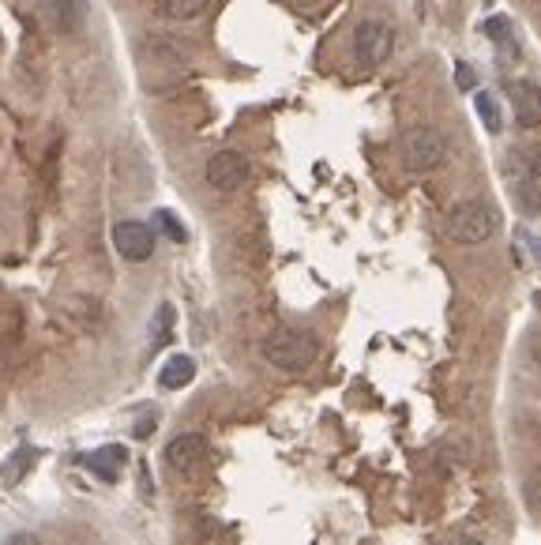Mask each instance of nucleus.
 <instances>
[{"instance_id":"nucleus-20","label":"nucleus","mask_w":541,"mask_h":545,"mask_svg":"<svg viewBox=\"0 0 541 545\" xmlns=\"http://www.w3.org/2000/svg\"><path fill=\"white\" fill-rule=\"evenodd\" d=\"M451 545H485V542H478V538H455Z\"/></svg>"},{"instance_id":"nucleus-7","label":"nucleus","mask_w":541,"mask_h":545,"mask_svg":"<svg viewBox=\"0 0 541 545\" xmlns=\"http://www.w3.org/2000/svg\"><path fill=\"white\" fill-rule=\"evenodd\" d=\"M248 181V158L237 151H218L207 158V185L218 192H237Z\"/></svg>"},{"instance_id":"nucleus-9","label":"nucleus","mask_w":541,"mask_h":545,"mask_svg":"<svg viewBox=\"0 0 541 545\" xmlns=\"http://www.w3.org/2000/svg\"><path fill=\"white\" fill-rule=\"evenodd\" d=\"M200 455H203V440L196 433H181L166 444V463H170L177 474H185V470L196 467V463H200Z\"/></svg>"},{"instance_id":"nucleus-2","label":"nucleus","mask_w":541,"mask_h":545,"mask_svg":"<svg viewBox=\"0 0 541 545\" xmlns=\"http://www.w3.org/2000/svg\"><path fill=\"white\" fill-rule=\"evenodd\" d=\"M496 230H500V215H496L493 203L485 200H466L459 207H451L448 222H444V234L455 245H485Z\"/></svg>"},{"instance_id":"nucleus-4","label":"nucleus","mask_w":541,"mask_h":545,"mask_svg":"<svg viewBox=\"0 0 541 545\" xmlns=\"http://www.w3.org/2000/svg\"><path fill=\"white\" fill-rule=\"evenodd\" d=\"M395 53V31L384 19H365L354 27V57L361 68H380Z\"/></svg>"},{"instance_id":"nucleus-22","label":"nucleus","mask_w":541,"mask_h":545,"mask_svg":"<svg viewBox=\"0 0 541 545\" xmlns=\"http://www.w3.org/2000/svg\"><path fill=\"white\" fill-rule=\"evenodd\" d=\"M297 8H316V4H320V0H294Z\"/></svg>"},{"instance_id":"nucleus-16","label":"nucleus","mask_w":541,"mask_h":545,"mask_svg":"<svg viewBox=\"0 0 541 545\" xmlns=\"http://www.w3.org/2000/svg\"><path fill=\"white\" fill-rule=\"evenodd\" d=\"M23 470H27V452L16 455V459H12V470L4 467V474H0V478H4V482H16V478L23 474Z\"/></svg>"},{"instance_id":"nucleus-5","label":"nucleus","mask_w":541,"mask_h":545,"mask_svg":"<svg viewBox=\"0 0 541 545\" xmlns=\"http://www.w3.org/2000/svg\"><path fill=\"white\" fill-rule=\"evenodd\" d=\"M38 19L49 31L79 34L83 23L91 19V8H87V0H38Z\"/></svg>"},{"instance_id":"nucleus-18","label":"nucleus","mask_w":541,"mask_h":545,"mask_svg":"<svg viewBox=\"0 0 541 545\" xmlns=\"http://www.w3.org/2000/svg\"><path fill=\"white\" fill-rule=\"evenodd\" d=\"M158 425V414H147V418L140 421V425H136V436H140V440H147V436H151V429H155Z\"/></svg>"},{"instance_id":"nucleus-23","label":"nucleus","mask_w":541,"mask_h":545,"mask_svg":"<svg viewBox=\"0 0 541 545\" xmlns=\"http://www.w3.org/2000/svg\"><path fill=\"white\" fill-rule=\"evenodd\" d=\"M534 365H538V369H541V339H538V343H534Z\"/></svg>"},{"instance_id":"nucleus-1","label":"nucleus","mask_w":541,"mask_h":545,"mask_svg":"<svg viewBox=\"0 0 541 545\" xmlns=\"http://www.w3.org/2000/svg\"><path fill=\"white\" fill-rule=\"evenodd\" d=\"M316 358H320V343L301 327H279L263 339V361L282 373H305Z\"/></svg>"},{"instance_id":"nucleus-14","label":"nucleus","mask_w":541,"mask_h":545,"mask_svg":"<svg viewBox=\"0 0 541 545\" xmlns=\"http://www.w3.org/2000/svg\"><path fill=\"white\" fill-rule=\"evenodd\" d=\"M155 222H158V226H162V230H166V237H170V241H177V245H181V241H188L185 226L177 222V215H173V211H158Z\"/></svg>"},{"instance_id":"nucleus-10","label":"nucleus","mask_w":541,"mask_h":545,"mask_svg":"<svg viewBox=\"0 0 541 545\" xmlns=\"http://www.w3.org/2000/svg\"><path fill=\"white\" fill-rule=\"evenodd\" d=\"M192 376H196V361L188 358V354H173V358L162 365L158 384H162L166 391H181L185 384H192Z\"/></svg>"},{"instance_id":"nucleus-21","label":"nucleus","mask_w":541,"mask_h":545,"mask_svg":"<svg viewBox=\"0 0 541 545\" xmlns=\"http://www.w3.org/2000/svg\"><path fill=\"white\" fill-rule=\"evenodd\" d=\"M526 241L534 245V256H538V260H541V241H538V237H530V234H526Z\"/></svg>"},{"instance_id":"nucleus-11","label":"nucleus","mask_w":541,"mask_h":545,"mask_svg":"<svg viewBox=\"0 0 541 545\" xmlns=\"http://www.w3.org/2000/svg\"><path fill=\"white\" fill-rule=\"evenodd\" d=\"M166 19H196L211 0H155Z\"/></svg>"},{"instance_id":"nucleus-12","label":"nucleus","mask_w":541,"mask_h":545,"mask_svg":"<svg viewBox=\"0 0 541 545\" xmlns=\"http://www.w3.org/2000/svg\"><path fill=\"white\" fill-rule=\"evenodd\" d=\"M515 196H519V207H523L526 215H541V181L523 177V181L515 185Z\"/></svg>"},{"instance_id":"nucleus-3","label":"nucleus","mask_w":541,"mask_h":545,"mask_svg":"<svg viewBox=\"0 0 541 545\" xmlns=\"http://www.w3.org/2000/svg\"><path fill=\"white\" fill-rule=\"evenodd\" d=\"M448 158V140L429 125L410 128L402 136V166L410 173H429Z\"/></svg>"},{"instance_id":"nucleus-15","label":"nucleus","mask_w":541,"mask_h":545,"mask_svg":"<svg viewBox=\"0 0 541 545\" xmlns=\"http://www.w3.org/2000/svg\"><path fill=\"white\" fill-rule=\"evenodd\" d=\"M485 34L496 38V42H504V46H511V19H500V16L485 19Z\"/></svg>"},{"instance_id":"nucleus-6","label":"nucleus","mask_w":541,"mask_h":545,"mask_svg":"<svg viewBox=\"0 0 541 545\" xmlns=\"http://www.w3.org/2000/svg\"><path fill=\"white\" fill-rule=\"evenodd\" d=\"M113 245H117V252H121L128 264H143V260H151V252H155V230H151L147 222L128 218V222H117Z\"/></svg>"},{"instance_id":"nucleus-13","label":"nucleus","mask_w":541,"mask_h":545,"mask_svg":"<svg viewBox=\"0 0 541 545\" xmlns=\"http://www.w3.org/2000/svg\"><path fill=\"white\" fill-rule=\"evenodd\" d=\"M478 117L485 121V128H489V132H500V128H504V121H500V109H496V98H493V94H478Z\"/></svg>"},{"instance_id":"nucleus-19","label":"nucleus","mask_w":541,"mask_h":545,"mask_svg":"<svg viewBox=\"0 0 541 545\" xmlns=\"http://www.w3.org/2000/svg\"><path fill=\"white\" fill-rule=\"evenodd\" d=\"M4 545H38V538H34V534H27V530H19V534H12V538H8Z\"/></svg>"},{"instance_id":"nucleus-17","label":"nucleus","mask_w":541,"mask_h":545,"mask_svg":"<svg viewBox=\"0 0 541 545\" xmlns=\"http://www.w3.org/2000/svg\"><path fill=\"white\" fill-rule=\"evenodd\" d=\"M455 76H459V87H463V91H470V87H474V72H470L466 64H455Z\"/></svg>"},{"instance_id":"nucleus-8","label":"nucleus","mask_w":541,"mask_h":545,"mask_svg":"<svg viewBox=\"0 0 541 545\" xmlns=\"http://www.w3.org/2000/svg\"><path fill=\"white\" fill-rule=\"evenodd\" d=\"M511 109H515V125L519 128H541V87L530 79H515L508 87Z\"/></svg>"}]
</instances>
